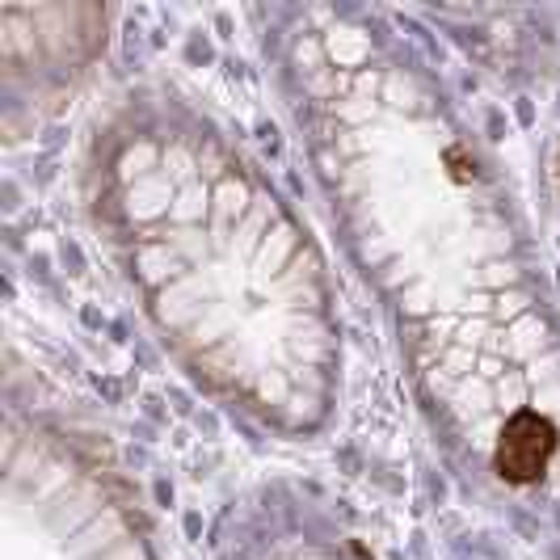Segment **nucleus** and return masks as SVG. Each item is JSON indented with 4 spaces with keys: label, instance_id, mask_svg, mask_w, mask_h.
<instances>
[{
    "label": "nucleus",
    "instance_id": "nucleus-1",
    "mask_svg": "<svg viewBox=\"0 0 560 560\" xmlns=\"http://www.w3.org/2000/svg\"><path fill=\"white\" fill-rule=\"evenodd\" d=\"M557 447H560L557 421L535 413V409H518L502 425V439H498V451H493V468H498V477L505 485H535V480L548 472Z\"/></svg>",
    "mask_w": 560,
    "mask_h": 560
}]
</instances>
